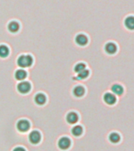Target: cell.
I'll return each instance as SVG.
<instances>
[{"instance_id": "cell-1", "label": "cell", "mask_w": 134, "mask_h": 151, "mask_svg": "<svg viewBox=\"0 0 134 151\" xmlns=\"http://www.w3.org/2000/svg\"><path fill=\"white\" fill-rule=\"evenodd\" d=\"M33 59L30 55H21L17 58V63L21 68H28L33 65Z\"/></svg>"}, {"instance_id": "cell-2", "label": "cell", "mask_w": 134, "mask_h": 151, "mask_svg": "<svg viewBox=\"0 0 134 151\" xmlns=\"http://www.w3.org/2000/svg\"><path fill=\"white\" fill-rule=\"evenodd\" d=\"M17 89L21 94H27L31 90L30 83L27 82V81L20 82L17 86Z\"/></svg>"}, {"instance_id": "cell-3", "label": "cell", "mask_w": 134, "mask_h": 151, "mask_svg": "<svg viewBox=\"0 0 134 151\" xmlns=\"http://www.w3.org/2000/svg\"><path fill=\"white\" fill-rule=\"evenodd\" d=\"M17 128L19 132H27L30 128V123L27 120H20L17 124Z\"/></svg>"}, {"instance_id": "cell-4", "label": "cell", "mask_w": 134, "mask_h": 151, "mask_svg": "<svg viewBox=\"0 0 134 151\" xmlns=\"http://www.w3.org/2000/svg\"><path fill=\"white\" fill-rule=\"evenodd\" d=\"M70 139L67 138V137H62V138L59 139V142H58V146L62 150H67V149L70 148Z\"/></svg>"}, {"instance_id": "cell-5", "label": "cell", "mask_w": 134, "mask_h": 151, "mask_svg": "<svg viewBox=\"0 0 134 151\" xmlns=\"http://www.w3.org/2000/svg\"><path fill=\"white\" fill-rule=\"evenodd\" d=\"M28 139L31 143L37 144L41 140V134L37 131H33L28 135Z\"/></svg>"}, {"instance_id": "cell-6", "label": "cell", "mask_w": 134, "mask_h": 151, "mask_svg": "<svg viewBox=\"0 0 134 151\" xmlns=\"http://www.w3.org/2000/svg\"><path fill=\"white\" fill-rule=\"evenodd\" d=\"M104 101L106 102L107 105H114L115 104L117 99H116V97L114 94H111V93H106V94L104 95Z\"/></svg>"}, {"instance_id": "cell-7", "label": "cell", "mask_w": 134, "mask_h": 151, "mask_svg": "<svg viewBox=\"0 0 134 151\" xmlns=\"http://www.w3.org/2000/svg\"><path fill=\"white\" fill-rule=\"evenodd\" d=\"M78 115L74 112H70L66 116V121L70 124H73L78 121Z\"/></svg>"}, {"instance_id": "cell-8", "label": "cell", "mask_w": 134, "mask_h": 151, "mask_svg": "<svg viewBox=\"0 0 134 151\" xmlns=\"http://www.w3.org/2000/svg\"><path fill=\"white\" fill-rule=\"evenodd\" d=\"M76 42L80 46H85L88 43V37L84 34H79L76 36L75 39Z\"/></svg>"}, {"instance_id": "cell-9", "label": "cell", "mask_w": 134, "mask_h": 151, "mask_svg": "<svg viewBox=\"0 0 134 151\" xmlns=\"http://www.w3.org/2000/svg\"><path fill=\"white\" fill-rule=\"evenodd\" d=\"M105 51L108 54H115L117 51V46L114 42H107L105 45Z\"/></svg>"}, {"instance_id": "cell-10", "label": "cell", "mask_w": 134, "mask_h": 151, "mask_svg": "<svg viewBox=\"0 0 134 151\" xmlns=\"http://www.w3.org/2000/svg\"><path fill=\"white\" fill-rule=\"evenodd\" d=\"M46 100H47L46 96L43 94H42V93H39V94H35V98H34V101L39 106H42V105L45 104Z\"/></svg>"}, {"instance_id": "cell-11", "label": "cell", "mask_w": 134, "mask_h": 151, "mask_svg": "<svg viewBox=\"0 0 134 151\" xmlns=\"http://www.w3.org/2000/svg\"><path fill=\"white\" fill-rule=\"evenodd\" d=\"M26 76H27V73L24 69H18L14 73V77L18 81L24 80L26 78Z\"/></svg>"}, {"instance_id": "cell-12", "label": "cell", "mask_w": 134, "mask_h": 151, "mask_svg": "<svg viewBox=\"0 0 134 151\" xmlns=\"http://www.w3.org/2000/svg\"><path fill=\"white\" fill-rule=\"evenodd\" d=\"M125 26L130 30H134V17L129 16L125 20Z\"/></svg>"}, {"instance_id": "cell-13", "label": "cell", "mask_w": 134, "mask_h": 151, "mask_svg": "<svg viewBox=\"0 0 134 151\" xmlns=\"http://www.w3.org/2000/svg\"><path fill=\"white\" fill-rule=\"evenodd\" d=\"M20 28V24L15 21H10L8 24V29L10 32H17Z\"/></svg>"}, {"instance_id": "cell-14", "label": "cell", "mask_w": 134, "mask_h": 151, "mask_svg": "<svg viewBox=\"0 0 134 151\" xmlns=\"http://www.w3.org/2000/svg\"><path fill=\"white\" fill-rule=\"evenodd\" d=\"M85 88L82 87V86H77V87H74V89L73 91V93L74 94V96L78 97H82L84 94H85Z\"/></svg>"}, {"instance_id": "cell-15", "label": "cell", "mask_w": 134, "mask_h": 151, "mask_svg": "<svg viewBox=\"0 0 134 151\" xmlns=\"http://www.w3.org/2000/svg\"><path fill=\"white\" fill-rule=\"evenodd\" d=\"M111 91H113V93H114L115 94H118V95H122L123 93V87L121 86L120 84H114L112 87H111Z\"/></svg>"}, {"instance_id": "cell-16", "label": "cell", "mask_w": 134, "mask_h": 151, "mask_svg": "<svg viewBox=\"0 0 134 151\" xmlns=\"http://www.w3.org/2000/svg\"><path fill=\"white\" fill-rule=\"evenodd\" d=\"M71 132H72V134H73L74 136H80V134H82L83 128L81 126H80V125H77V126H74V127L72 128Z\"/></svg>"}, {"instance_id": "cell-17", "label": "cell", "mask_w": 134, "mask_h": 151, "mask_svg": "<svg viewBox=\"0 0 134 151\" xmlns=\"http://www.w3.org/2000/svg\"><path fill=\"white\" fill-rule=\"evenodd\" d=\"M9 48L5 45H0V57L1 58H6L9 55Z\"/></svg>"}, {"instance_id": "cell-18", "label": "cell", "mask_w": 134, "mask_h": 151, "mask_svg": "<svg viewBox=\"0 0 134 151\" xmlns=\"http://www.w3.org/2000/svg\"><path fill=\"white\" fill-rule=\"evenodd\" d=\"M109 140L112 143H118V142L120 141V135L118 133L113 132V133H111L109 135Z\"/></svg>"}, {"instance_id": "cell-19", "label": "cell", "mask_w": 134, "mask_h": 151, "mask_svg": "<svg viewBox=\"0 0 134 151\" xmlns=\"http://www.w3.org/2000/svg\"><path fill=\"white\" fill-rule=\"evenodd\" d=\"M88 75H89V71L85 68V69H84V70L81 71V72H80V73H78V76L79 79L84 80V79H85V78H87L88 76Z\"/></svg>"}, {"instance_id": "cell-20", "label": "cell", "mask_w": 134, "mask_h": 151, "mask_svg": "<svg viewBox=\"0 0 134 151\" xmlns=\"http://www.w3.org/2000/svg\"><path fill=\"white\" fill-rule=\"evenodd\" d=\"M86 68V65H85L84 63H78L74 67V71H75L76 73H80L81 71H83L84 69H85Z\"/></svg>"}, {"instance_id": "cell-21", "label": "cell", "mask_w": 134, "mask_h": 151, "mask_svg": "<svg viewBox=\"0 0 134 151\" xmlns=\"http://www.w3.org/2000/svg\"><path fill=\"white\" fill-rule=\"evenodd\" d=\"M13 151H26L23 147H21V146H19V147H16V148L14 149Z\"/></svg>"}]
</instances>
